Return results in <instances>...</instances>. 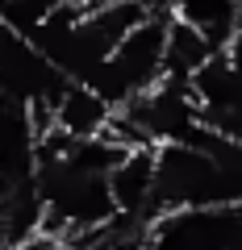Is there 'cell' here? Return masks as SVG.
Wrapping results in <instances>:
<instances>
[{
  "label": "cell",
  "mask_w": 242,
  "mask_h": 250,
  "mask_svg": "<svg viewBox=\"0 0 242 250\" xmlns=\"http://www.w3.org/2000/svg\"><path fill=\"white\" fill-rule=\"evenodd\" d=\"M242 205V142L200 125L188 142L154 146V221L179 208Z\"/></svg>",
  "instance_id": "6da1fadb"
},
{
  "label": "cell",
  "mask_w": 242,
  "mask_h": 250,
  "mask_svg": "<svg viewBox=\"0 0 242 250\" xmlns=\"http://www.w3.org/2000/svg\"><path fill=\"white\" fill-rule=\"evenodd\" d=\"M167 21H171V13H146V17L113 46V54L84 80L113 113L126 108L130 100H138L142 92H151L154 83L167 75V67H163Z\"/></svg>",
  "instance_id": "7a4b0ae2"
},
{
  "label": "cell",
  "mask_w": 242,
  "mask_h": 250,
  "mask_svg": "<svg viewBox=\"0 0 242 250\" xmlns=\"http://www.w3.org/2000/svg\"><path fill=\"white\" fill-rule=\"evenodd\" d=\"M130 125H138L146 146H171V142H188L197 134L205 117H200L197 92L188 80H171L163 75L151 92H142L138 100H130L126 108H117Z\"/></svg>",
  "instance_id": "3957f363"
},
{
  "label": "cell",
  "mask_w": 242,
  "mask_h": 250,
  "mask_svg": "<svg viewBox=\"0 0 242 250\" xmlns=\"http://www.w3.org/2000/svg\"><path fill=\"white\" fill-rule=\"evenodd\" d=\"M146 250H242V205L163 213Z\"/></svg>",
  "instance_id": "277c9868"
},
{
  "label": "cell",
  "mask_w": 242,
  "mask_h": 250,
  "mask_svg": "<svg viewBox=\"0 0 242 250\" xmlns=\"http://www.w3.org/2000/svg\"><path fill=\"white\" fill-rule=\"evenodd\" d=\"M38 138H42V129L34 121L29 100L0 92V192L21 188V184L34 179Z\"/></svg>",
  "instance_id": "5b68a950"
},
{
  "label": "cell",
  "mask_w": 242,
  "mask_h": 250,
  "mask_svg": "<svg viewBox=\"0 0 242 250\" xmlns=\"http://www.w3.org/2000/svg\"><path fill=\"white\" fill-rule=\"evenodd\" d=\"M109 192L121 217L154 221L151 192H154V150H126V159L109 171Z\"/></svg>",
  "instance_id": "8992f818"
},
{
  "label": "cell",
  "mask_w": 242,
  "mask_h": 250,
  "mask_svg": "<svg viewBox=\"0 0 242 250\" xmlns=\"http://www.w3.org/2000/svg\"><path fill=\"white\" fill-rule=\"evenodd\" d=\"M109 117H113V108H109L88 83H75V80H67V88L59 92V100H54V108H50V125L63 129L67 138H96V134H105Z\"/></svg>",
  "instance_id": "52a82bcc"
},
{
  "label": "cell",
  "mask_w": 242,
  "mask_h": 250,
  "mask_svg": "<svg viewBox=\"0 0 242 250\" xmlns=\"http://www.w3.org/2000/svg\"><path fill=\"white\" fill-rule=\"evenodd\" d=\"M42 225H46V213H42V196H38L34 179L0 192V250H17L25 242L42 238Z\"/></svg>",
  "instance_id": "ba28073f"
},
{
  "label": "cell",
  "mask_w": 242,
  "mask_h": 250,
  "mask_svg": "<svg viewBox=\"0 0 242 250\" xmlns=\"http://www.w3.org/2000/svg\"><path fill=\"white\" fill-rule=\"evenodd\" d=\"M167 13L197 25L213 46H225L242 25V0H167Z\"/></svg>",
  "instance_id": "9c48e42d"
},
{
  "label": "cell",
  "mask_w": 242,
  "mask_h": 250,
  "mask_svg": "<svg viewBox=\"0 0 242 250\" xmlns=\"http://www.w3.org/2000/svg\"><path fill=\"white\" fill-rule=\"evenodd\" d=\"M217 50H221V46H213L197 25H188V21H179V17L167 21V50H163V67H167L171 80H188V83H192V75H197Z\"/></svg>",
  "instance_id": "30bf717a"
},
{
  "label": "cell",
  "mask_w": 242,
  "mask_h": 250,
  "mask_svg": "<svg viewBox=\"0 0 242 250\" xmlns=\"http://www.w3.org/2000/svg\"><path fill=\"white\" fill-rule=\"evenodd\" d=\"M17 250H71L63 238H50V233H42V238H34V242H25V246H17Z\"/></svg>",
  "instance_id": "8fae6325"
}]
</instances>
